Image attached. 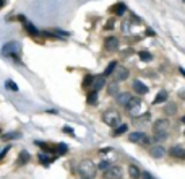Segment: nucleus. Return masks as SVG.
Segmentation results:
<instances>
[{"label": "nucleus", "instance_id": "bb28decb", "mask_svg": "<svg viewBox=\"0 0 185 179\" xmlns=\"http://www.w3.org/2000/svg\"><path fill=\"white\" fill-rule=\"evenodd\" d=\"M52 160L54 158H50V156H47V153H39V161L42 163L44 166H47V165H50Z\"/></svg>", "mask_w": 185, "mask_h": 179}, {"label": "nucleus", "instance_id": "dca6fc26", "mask_svg": "<svg viewBox=\"0 0 185 179\" xmlns=\"http://www.w3.org/2000/svg\"><path fill=\"white\" fill-rule=\"evenodd\" d=\"M167 98H169V93H167L166 90H161L159 93L154 96V99H153V104L158 106V104H161V103H166V101H167Z\"/></svg>", "mask_w": 185, "mask_h": 179}, {"label": "nucleus", "instance_id": "58836bf2", "mask_svg": "<svg viewBox=\"0 0 185 179\" xmlns=\"http://www.w3.org/2000/svg\"><path fill=\"white\" fill-rule=\"evenodd\" d=\"M146 34H150V36H154V31H153V29H150V28H148V29H146Z\"/></svg>", "mask_w": 185, "mask_h": 179}, {"label": "nucleus", "instance_id": "9d476101", "mask_svg": "<svg viewBox=\"0 0 185 179\" xmlns=\"http://www.w3.org/2000/svg\"><path fill=\"white\" fill-rule=\"evenodd\" d=\"M111 13H114L115 17H122L123 13L127 11V5L125 3H122V2H117V3H114V5L109 8Z\"/></svg>", "mask_w": 185, "mask_h": 179}, {"label": "nucleus", "instance_id": "9b49d317", "mask_svg": "<svg viewBox=\"0 0 185 179\" xmlns=\"http://www.w3.org/2000/svg\"><path fill=\"white\" fill-rule=\"evenodd\" d=\"M132 98H133V96H132L130 93H119L117 96H115V103H117L119 106H123V107H125L128 103H130Z\"/></svg>", "mask_w": 185, "mask_h": 179}, {"label": "nucleus", "instance_id": "f8f14e48", "mask_svg": "<svg viewBox=\"0 0 185 179\" xmlns=\"http://www.w3.org/2000/svg\"><path fill=\"white\" fill-rule=\"evenodd\" d=\"M132 86H133L135 93H136V94H140V96H143V94H146V93H148V86L144 85V83H143L141 80H135Z\"/></svg>", "mask_w": 185, "mask_h": 179}, {"label": "nucleus", "instance_id": "f704fd0d", "mask_svg": "<svg viewBox=\"0 0 185 179\" xmlns=\"http://www.w3.org/2000/svg\"><path fill=\"white\" fill-rule=\"evenodd\" d=\"M133 52H135V51L132 49V47H128V49L125 51V52H122V57H128V55H132Z\"/></svg>", "mask_w": 185, "mask_h": 179}, {"label": "nucleus", "instance_id": "37998d69", "mask_svg": "<svg viewBox=\"0 0 185 179\" xmlns=\"http://www.w3.org/2000/svg\"><path fill=\"white\" fill-rule=\"evenodd\" d=\"M0 134H2V130H0Z\"/></svg>", "mask_w": 185, "mask_h": 179}, {"label": "nucleus", "instance_id": "a19ab883", "mask_svg": "<svg viewBox=\"0 0 185 179\" xmlns=\"http://www.w3.org/2000/svg\"><path fill=\"white\" fill-rule=\"evenodd\" d=\"M179 70H180V73H182L183 77H185V70H183V69H179Z\"/></svg>", "mask_w": 185, "mask_h": 179}, {"label": "nucleus", "instance_id": "6e6552de", "mask_svg": "<svg viewBox=\"0 0 185 179\" xmlns=\"http://www.w3.org/2000/svg\"><path fill=\"white\" fill-rule=\"evenodd\" d=\"M140 107H141V99H133L132 98L130 103L125 106V109L132 114V116H136V114L140 113Z\"/></svg>", "mask_w": 185, "mask_h": 179}, {"label": "nucleus", "instance_id": "393cba45", "mask_svg": "<svg viewBox=\"0 0 185 179\" xmlns=\"http://www.w3.org/2000/svg\"><path fill=\"white\" fill-rule=\"evenodd\" d=\"M86 101H88V104H91V106L98 104V91H91V93L88 94Z\"/></svg>", "mask_w": 185, "mask_h": 179}, {"label": "nucleus", "instance_id": "c9c22d12", "mask_svg": "<svg viewBox=\"0 0 185 179\" xmlns=\"http://www.w3.org/2000/svg\"><path fill=\"white\" fill-rule=\"evenodd\" d=\"M8 150H10V147H5V148H3L2 152H0V160H2L3 156H5V155H7V152H8Z\"/></svg>", "mask_w": 185, "mask_h": 179}, {"label": "nucleus", "instance_id": "1a4fd4ad", "mask_svg": "<svg viewBox=\"0 0 185 179\" xmlns=\"http://www.w3.org/2000/svg\"><path fill=\"white\" fill-rule=\"evenodd\" d=\"M104 85H106V77H104V75H96V77L92 78L91 91H99V90H102Z\"/></svg>", "mask_w": 185, "mask_h": 179}, {"label": "nucleus", "instance_id": "412c9836", "mask_svg": "<svg viewBox=\"0 0 185 179\" xmlns=\"http://www.w3.org/2000/svg\"><path fill=\"white\" fill-rule=\"evenodd\" d=\"M115 67H117V60H111L109 62V65L106 67V70H104V77H109V75L114 73V70H115Z\"/></svg>", "mask_w": 185, "mask_h": 179}, {"label": "nucleus", "instance_id": "5701e85b", "mask_svg": "<svg viewBox=\"0 0 185 179\" xmlns=\"http://www.w3.org/2000/svg\"><path fill=\"white\" fill-rule=\"evenodd\" d=\"M127 130H128V125H127V124H120V125L115 127V130L112 132V135H114V137H119V135L125 134Z\"/></svg>", "mask_w": 185, "mask_h": 179}, {"label": "nucleus", "instance_id": "2f4dec72", "mask_svg": "<svg viewBox=\"0 0 185 179\" xmlns=\"http://www.w3.org/2000/svg\"><path fill=\"white\" fill-rule=\"evenodd\" d=\"M109 166H111V163H109V161L102 160V161L98 165V168H99V169H107V168H109Z\"/></svg>", "mask_w": 185, "mask_h": 179}, {"label": "nucleus", "instance_id": "aec40b11", "mask_svg": "<svg viewBox=\"0 0 185 179\" xmlns=\"http://www.w3.org/2000/svg\"><path fill=\"white\" fill-rule=\"evenodd\" d=\"M175 113H177V106L174 103H167V104L164 106V114H166V116H174Z\"/></svg>", "mask_w": 185, "mask_h": 179}, {"label": "nucleus", "instance_id": "a211bd4d", "mask_svg": "<svg viewBox=\"0 0 185 179\" xmlns=\"http://www.w3.org/2000/svg\"><path fill=\"white\" fill-rule=\"evenodd\" d=\"M150 121H151V113L150 111L141 114V116H135V119H133L135 124H146V122H150Z\"/></svg>", "mask_w": 185, "mask_h": 179}, {"label": "nucleus", "instance_id": "0eeeda50", "mask_svg": "<svg viewBox=\"0 0 185 179\" xmlns=\"http://www.w3.org/2000/svg\"><path fill=\"white\" fill-rule=\"evenodd\" d=\"M112 75H114V82H123V80H127V78H128L130 72H128L127 67H122V65L119 67V65H117Z\"/></svg>", "mask_w": 185, "mask_h": 179}, {"label": "nucleus", "instance_id": "b1692460", "mask_svg": "<svg viewBox=\"0 0 185 179\" xmlns=\"http://www.w3.org/2000/svg\"><path fill=\"white\" fill-rule=\"evenodd\" d=\"M138 57H140V60H143V62H150L151 59H153V55H151L150 51H140Z\"/></svg>", "mask_w": 185, "mask_h": 179}, {"label": "nucleus", "instance_id": "6ab92c4d", "mask_svg": "<svg viewBox=\"0 0 185 179\" xmlns=\"http://www.w3.org/2000/svg\"><path fill=\"white\" fill-rule=\"evenodd\" d=\"M128 174H130L132 179H140V177H141V171H140V168L136 165H130V166H128Z\"/></svg>", "mask_w": 185, "mask_h": 179}, {"label": "nucleus", "instance_id": "ddd939ff", "mask_svg": "<svg viewBox=\"0 0 185 179\" xmlns=\"http://www.w3.org/2000/svg\"><path fill=\"white\" fill-rule=\"evenodd\" d=\"M150 155L153 158H162L164 155H166V148H164L162 145H154L150 148Z\"/></svg>", "mask_w": 185, "mask_h": 179}, {"label": "nucleus", "instance_id": "f257e3e1", "mask_svg": "<svg viewBox=\"0 0 185 179\" xmlns=\"http://www.w3.org/2000/svg\"><path fill=\"white\" fill-rule=\"evenodd\" d=\"M96 171H98V166H96L91 160H81L80 161L78 173L81 174L84 179H92L96 176Z\"/></svg>", "mask_w": 185, "mask_h": 179}, {"label": "nucleus", "instance_id": "4c0bfd02", "mask_svg": "<svg viewBox=\"0 0 185 179\" xmlns=\"http://www.w3.org/2000/svg\"><path fill=\"white\" fill-rule=\"evenodd\" d=\"M111 150H112L111 147H107V148H101V150H99V153H109Z\"/></svg>", "mask_w": 185, "mask_h": 179}, {"label": "nucleus", "instance_id": "79ce46f5", "mask_svg": "<svg viewBox=\"0 0 185 179\" xmlns=\"http://www.w3.org/2000/svg\"><path fill=\"white\" fill-rule=\"evenodd\" d=\"M182 122H183V124H185V116H183V117H182Z\"/></svg>", "mask_w": 185, "mask_h": 179}, {"label": "nucleus", "instance_id": "4468645a", "mask_svg": "<svg viewBox=\"0 0 185 179\" xmlns=\"http://www.w3.org/2000/svg\"><path fill=\"white\" fill-rule=\"evenodd\" d=\"M144 138H146V134L144 132H132V134H128V142H132V143H141Z\"/></svg>", "mask_w": 185, "mask_h": 179}, {"label": "nucleus", "instance_id": "c85d7f7f", "mask_svg": "<svg viewBox=\"0 0 185 179\" xmlns=\"http://www.w3.org/2000/svg\"><path fill=\"white\" fill-rule=\"evenodd\" d=\"M67 150H68V147L65 145V143H59V145H57V156H59V155H65Z\"/></svg>", "mask_w": 185, "mask_h": 179}, {"label": "nucleus", "instance_id": "72a5a7b5", "mask_svg": "<svg viewBox=\"0 0 185 179\" xmlns=\"http://www.w3.org/2000/svg\"><path fill=\"white\" fill-rule=\"evenodd\" d=\"M62 130H63L65 134H68V135H73V134H75V132H73V129H71V127H68V125H65Z\"/></svg>", "mask_w": 185, "mask_h": 179}, {"label": "nucleus", "instance_id": "4be33fe9", "mask_svg": "<svg viewBox=\"0 0 185 179\" xmlns=\"http://www.w3.org/2000/svg\"><path fill=\"white\" fill-rule=\"evenodd\" d=\"M28 161H29V153L23 150V152L20 153V156H18V161H17V165H18V166H21V165H25V163H28Z\"/></svg>", "mask_w": 185, "mask_h": 179}, {"label": "nucleus", "instance_id": "39448f33", "mask_svg": "<svg viewBox=\"0 0 185 179\" xmlns=\"http://www.w3.org/2000/svg\"><path fill=\"white\" fill-rule=\"evenodd\" d=\"M102 177L104 179H120L122 177V168L120 166H109L107 169H104Z\"/></svg>", "mask_w": 185, "mask_h": 179}, {"label": "nucleus", "instance_id": "20e7f679", "mask_svg": "<svg viewBox=\"0 0 185 179\" xmlns=\"http://www.w3.org/2000/svg\"><path fill=\"white\" fill-rule=\"evenodd\" d=\"M153 130H154V134H166V135H169V130H171V121H169V119H158V121L153 124Z\"/></svg>", "mask_w": 185, "mask_h": 179}, {"label": "nucleus", "instance_id": "a878e982", "mask_svg": "<svg viewBox=\"0 0 185 179\" xmlns=\"http://www.w3.org/2000/svg\"><path fill=\"white\" fill-rule=\"evenodd\" d=\"M25 29L28 31V34H31V36H38L39 34V31L34 28V25H31V23H25Z\"/></svg>", "mask_w": 185, "mask_h": 179}, {"label": "nucleus", "instance_id": "ea45409f", "mask_svg": "<svg viewBox=\"0 0 185 179\" xmlns=\"http://www.w3.org/2000/svg\"><path fill=\"white\" fill-rule=\"evenodd\" d=\"M5 3H7V0H0V8H2V7H5Z\"/></svg>", "mask_w": 185, "mask_h": 179}, {"label": "nucleus", "instance_id": "cd10ccee", "mask_svg": "<svg viewBox=\"0 0 185 179\" xmlns=\"http://www.w3.org/2000/svg\"><path fill=\"white\" fill-rule=\"evenodd\" d=\"M5 86H7V90H10V91H18V85L15 82H11V80H7Z\"/></svg>", "mask_w": 185, "mask_h": 179}, {"label": "nucleus", "instance_id": "423d86ee", "mask_svg": "<svg viewBox=\"0 0 185 179\" xmlns=\"http://www.w3.org/2000/svg\"><path fill=\"white\" fill-rule=\"evenodd\" d=\"M119 46H120V41L115 36H109V38L104 39V49L109 51V52H115L119 49Z\"/></svg>", "mask_w": 185, "mask_h": 179}, {"label": "nucleus", "instance_id": "473e14b6", "mask_svg": "<svg viewBox=\"0 0 185 179\" xmlns=\"http://www.w3.org/2000/svg\"><path fill=\"white\" fill-rule=\"evenodd\" d=\"M114 25H115V20L114 18H111V20H107V23H106V29H112V28H114Z\"/></svg>", "mask_w": 185, "mask_h": 179}, {"label": "nucleus", "instance_id": "7ed1b4c3", "mask_svg": "<svg viewBox=\"0 0 185 179\" xmlns=\"http://www.w3.org/2000/svg\"><path fill=\"white\" fill-rule=\"evenodd\" d=\"M2 54L5 55V57H15V59H18V55L21 54V44H20L18 41L7 42V44L2 47Z\"/></svg>", "mask_w": 185, "mask_h": 179}, {"label": "nucleus", "instance_id": "f03ea898", "mask_svg": "<svg viewBox=\"0 0 185 179\" xmlns=\"http://www.w3.org/2000/svg\"><path fill=\"white\" fill-rule=\"evenodd\" d=\"M102 121L106 122L109 127H117L120 125V121H122V116H120V113L119 111H115V109H107L106 113L102 114Z\"/></svg>", "mask_w": 185, "mask_h": 179}, {"label": "nucleus", "instance_id": "c756f323", "mask_svg": "<svg viewBox=\"0 0 185 179\" xmlns=\"http://www.w3.org/2000/svg\"><path fill=\"white\" fill-rule=\"evenodd\" d=\"M92 75H86L84 77V80H83V88H88V86H91L92 85Z\"/></svg>", "mask_w": 185, "mask_h": 179}, {"label": "nucleus", "instance_id": "e433bc0d", "mask_svg": "<svg viewBox=\"0 0 185 179\" xmlns=\"http://www.w3.org/2000/svg\"><path fill=\"white\" fill-rule=\"evenodd\" d=\"M141 177L143 179H153V176H151L150 173H141Z\"/></svg>", "mask_w": 185, "mask_h": 179}, {"label": "nucleus", "instance_id": "7c9ffc66", "mask_svg": "<svg viewBox=\"0 0 185 179\" xmlns=\"http://www.w3.org/2000/svg\"><path fill=\"white\" fill-rule=\"evenodd\" d=\"M166 138H167L166 134H154V140L156 142H162V140H166Z\"/></svg>", "mask_w": 185, "mask_h": 179}, {"label": "nucleus", "instance_id": "f3484780", "mask_svg": "<svg viewBox=\"0 0 185 179\" xmlns=\"http://www.w3.org/2000/svg\"><path fill=\"white\" fill-rule=\"evenodd\" d=\"M120 93V86H119V82H111L107 85V94L109 96H117Z\"/></svg>", "mask_w": 185, "mask_h": 179}, {"label": "nucleus", "instance_id": "2eb2a0df", "mask_svg": "<svg viewBox=\"0 0 185 179\" xmlns=\"http://www.w3.org/2000/svg\"><path fill=\"white\" fill-rule=\"evenodd\" d=\"M171 155L175 158H180V160H185V148L180 145H174L171 148Z\"/></svg>", "mask_w": 185, "mask_h": 179}]
</instances>
